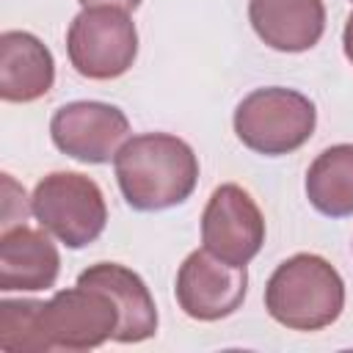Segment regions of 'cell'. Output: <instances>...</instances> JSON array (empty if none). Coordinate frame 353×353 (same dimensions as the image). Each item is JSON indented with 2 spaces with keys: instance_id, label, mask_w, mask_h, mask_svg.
<instances>
[{
  "instance_id": "obj_1",
  "label": "cell",
  "mask_w": 353,
  "mask_h": 353,
  "mask_svg": "<svg viewBox=\"0 0 353 353\" xmlns=\"http://www.w3.org/2000/svg\"><path fill=\"white\" fill-rule=\"evenodd\" d=\"M116 182L124 201L138 212L171 210L190 199L199 182L193 146L168 132H141L113 157Z\"/></svg>"
},
{
  "instance_id": "obj_2",
  "label": "cell",
  "mask_w": 353,
  "mask_h": 353,
  "mask_svg": "<svg viewBox=\"0 0 353 353\" xmlns=\"http://www.w3.org/2000/svg\"><path fill=\"white\" fill-rule=\"evenodd\" d=\"M265 309L290 331H320L339 320L345 309V281L328 259L295 254L270 273Z\"/></svg>"
},
{
  "instance_id": "obj_3",
  "label": "cell",
  "mask_w": 353,
  "mask_h": 353,
  "mask_svg": "<svg viewBox=\"0 0 353 353\" xmlns=\"http://www.w3.org/2000/svg\"><path fill=\"white\" fill-rule=\"evenodd\" d=\"M314 124V102L284 85L256 88L234 108V135L243 146L265 157H281L301 149L312 138Z\"/></svg>"
},
{
  "instance_id": "obj_4",
  "label": "cell",
  "mask_w": 353,
  "mask_h": 353,
  "mask_svg": "<svg viewBox=\"0 0 353 353\" xmlns=\"http://www.w3.org/2000/svg\"><path fill=\"white\" fill-rule=\"evenodd\" d=\"M30 215L66 248L91 245L108 226V204L99 185L77 171L47 174L30 196Z\"/></svg>"
},
{
  "instance_id": "obj_5",
  "label": "cell",
  "mask_w": 353,
  "mask_h": 353,
  "mask_svg": "<svg viewBox=\"0 0 353 353\" xmlns=\"http://www.w3.org/2000/svg\"><path fill=\"white\" fill-rule=\"evenodd\" d=\"M66 52L77 74L88 80H116L135 63V22L121 8H83L66 30Z\"/></svg>"
},
{
  "instance_id": "obj_6",
  "label": "cell",
  "mask_w": 353,
  "mask_h": 353,
  "mask_svg": "<svg viewBox=\"0 0 353 353\" xmlns=\"http://www.w3.org/2000/svg\"><path fill=\"white\" fill-rule=\"evenodd\" d=\"M119 306L113 298L91 284H74L41 301V331L50 350H91L116 336Z\"/></svg>"
},
{
  "instance_id": "obj_7",
  "label": "cell",
  "mask_w": 353,
  "mask_h": 353,
  "mask_svg": "<svg viewBox=\"0 0 353 353\" xmlns=\"http://www.w3.org/2000/svg\"><path fill=\"white\" fill-rule=\"evenodd\" d=\"M52 143L72 160L102 165L127 143L130 121L124 110L97 99H80L58 108L50 119Z\"/></svg>"
},
{
  "instance_id": "obj_8",
  "label": "cell",
  "mask_w": 353,
  "mask_h": 353,
  "mask_svg": "<svg viewBox=\"0 0 353 353\" xmlns=\"http://www.w3.org/2000/svg\"><path fill=\"white\" fill-rule=\"evenodd\" d=\"M201 243L218 259L245 268L265 243V218L248 190L226 182L212 190L201 215Z\"/></svg>"
},
{
  "instance_id": "obj_9",
  "label": "cell",
  "mask_w": 353,
  "mask_h": 353,
  "mask_svg": "<svg viewBox=\"0 0 353 353\" xmlns=\"http://www.w3.org/2000/svg\"><path fill=\"white\" fill-rule=\"evenodd\" d=\"M179 309L201 323H215L234 314L248 292V273L240 265L218 259L212 251L199 248L185 256L176 273Z\"/></svg>"
},
{
  "instance_id": "obj_10",
  "label": "cell",
  "mask_w": 353,
  "mask_h": 353,
  "mask_svg": "<svg viewBox=\"0 0 353 353\" xmlns=\"http://www.w3.org/2000/svg\"><path fill=\"white\" fill-rule=\"evenodd\" d=\"M61 273V254L55 243L25 223L8 226L0 234V290L39 292L50 290Z\"/></svg>"
},
{
  "instance_id": "obj_11",
  "label": "cell",
  "mask_w": 353,
  "mask_h": 353,
  "mask_svg": "<svg viewBox=\"0 0 353 353\" xmlns=\"http://www.w3.org/2000/svg\"><path fill=\"white\" fill-rule=\"evenodd\" d=\"M77 281L105 290L113 298V303L119 306L121 320H119V328L113 336L116 342L130 345V342H143L157 334L154 298H152L146 281L135 270H130L119 262H97V265L85 268L77 276Z\"/></svg>"
},
{
  "instance_id": "obj_12",
  "label": "cell",
  "mask_w": 353,
  "mask_h": 353,
  "mask_svg": "<svg viewBox=\"0 0 353 353\" xmlns=\"http://www.w3.org/2000/svg\"><path fill=\"white\" fill-rule=\"evenodd\" d=\"M254 33L279 52H306L325 30L323 0H248Z\"/></svg>"
},
{
  "instance_id": "obj_13",
  "label": "cell",
  "mask_w": 353,
  "mask_h": 353,
  "mask_svg": "<svg viewBox=\"0 0 353 353\" xmlns=\"http://www.w3.org/2000/svg\"><path fill=\"white\" fill-rule=\"evenodd\" d=\"M55 83L52 52L28 30L0 36V97L6 102H36Z\"/></svg>"
},
{
  "instance_id": "obj_14",
  "label": "cell",
  "mask_w": 353,
  "mask_h": 353,
  "mask_svg": "<svg viewBox=\"0 0 353 353\" xmlns=\"http://www.w3.org/2000/svg\"><path fill=\"white\" fill-rule=\"evenodd\" d=\"M306 199L328 218L353 215V143L323 149L306 171Z\"/></svg>"
},
{
  "instance_id": "obj_15",
  "label": "cell",
  "mask_w": 353,
  "mask_h": 353,
  "mask_svg": "<svg viewBox=\"0 0 353 353\" xmlns=\"http://www.w3.org/2000/svg\"><path fill=\"white\" fill-rule=\"evenodd\" d=\"M0 350L6 353H47L41 331V301H3L0 303Z\"/></svg>"
},
{
  "instance_id": "obj_16",
  "label": "cell",
  "mask_w": 353,
  "mask_h": 353,
  "mask_svg": "<svg viewBox=\"0 0 353 353\" xmlns=\"http://www.w3.org/2000/svg\"><path fill=\"white\" fill-rule=\"evenodd\" d=\"M83 8H91V6H108V8H121V11H135L141 6V0H77Z\"/></svg>"
},
{
  "instance_id": "obj_17",
  "label": "cell",
  "mask_w": 353,
  "mask_h": 353,
  "mask_svg": "<svg viewBox=\"0 0 353 353\" xmlns=\"http://www.w3.org/2000/svg\"><path fill=\"white\" fill-rule=\"evenodd\" d=\"M342 47H345V58L353 63V11L347 14L345 30H342Z\"/></svg>"
}]
</instances>
